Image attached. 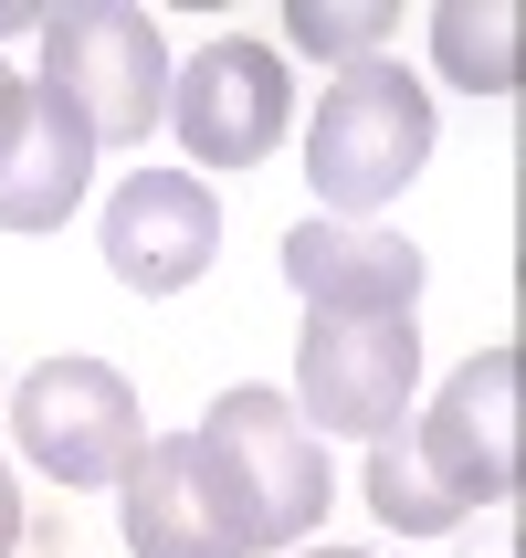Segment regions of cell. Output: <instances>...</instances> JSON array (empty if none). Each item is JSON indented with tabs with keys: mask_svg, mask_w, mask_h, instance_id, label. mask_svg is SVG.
<instances>
[{
	"mask_svg": "<svg viewBox=\"0 0 526 558\" xmlns=\"http://www.w3.org/2000/svg\"><path fill=\"white\" fill-rule=\"evenodd\" d=\"M432 158V85H411L390 53L369 63H338V85L316 95V126H306V180L316 201L338 211H379L401 201Z\"/></svg>",
	"mask_w": 526,
	"mask_h": 558,
	"instance_id": "obj_1",
	"label": "cell"
},
{
	"mask_svg": "<svg viewBox=\"0 0 526 558\" xmlns=\"http://www.w3.org/2000/svg\"><path fill=\"white\" fill-rule=\"evenodd\" d=\"M32 85L63 95L95 148H137L169 117V43L126 0H63L53 22H42V74Z\"/></svg>",
	"mask_w": 526,
	"mask_h": 558,
	"instance_id": "obj_2",
	"label": "cell"
},
{
	"mask_svg": "<svg viewBox=\"0 0 526 558\" xmlns=\"http://www.w3.org/2000/svg\"><path fill=\"white\" fill-rule=\"evenodd\" d=\"M117 485H126V548L137 558H253V506L232 464L211 453V433L137 442V464Z\"/></svg>",
	"mask_w": 526,
	"mask_h": 558,
	"instance_id": "obj_3",
	"label": "cell"
},
{
	"mask_svg": "<svg viewBox=\"0 0 526 558\" xmlns=\"http://www.w3.org/2000/svg\"><path fill=\"white\" fill-rule=\"evenodd\" d=\"M411 379H421V327L411 316H306V338H295V422L316 433H401L411 411Z\"/></svg>",
	"mask_w": 526,
	"mask_h": 558,
	"instance_id": "obj_4",
	"label": "cell"
},
{
	"mask_svg": "<svg viewBox=\"0 0 526 558\" xmlns=\"http://www.w3.org/2000/svg\"><path fill=\"white\" fill-rule=\"evenodd\" d=\"M11 433L53 485H117L137 464L148 422H137V390L106 359H42L22 379V401H11Z\"/></svg>",
	"mask_w": 526,
	"mask_h": 558,
	"instance_id": "obj_5",
	"label": "cell"
},
{
	"mask_svg": "<svg viewBox=\"0 0 526 558\" xmlns=\"http://www.w3.org/2000/svg\"><path fill=\"white\" fill-rule=\"evenodd\" d=\"M516 401H526V359L516 348H485V359H464L442 379L432 422L411 433V453H421V474H432V496L453 517L516 496Z\"/></svg>",
	"mask_w": 526,
	"mask_h": 558,
	"instance_id": "obj_6",
	"label": "cell"
},
{
	"mask_svg": "<svg viewBox=\"0 0 526 558\" xmlns=\"http://www.w3.org/2000/svg\"><path fill=\"white\" fill-rule=\"evenodd\" d=\"M200 433H211V453L232 464V485L253 506V548H295L327 517V453H316V433L295 422L284 390H221Z\"/></svg>",
	"mask_w": 526,
	"mask_h": 558,
	"instance_id": "obj_7",
	"label": "cell"
},
{
	"mask_svg": "<svg viewBox=\"0 0 526 558\" xmlns=\"http://www.w3.org/2000/svg\"><path fill=\"white\" fill-rule=\"evenodd\" d=\"M284 117H295L284 63H274V43H253V32H221V43H200V53L169 74V126H180V148L200 158V169L274 158Z\"/></svg>",
	"mask_w": 526,
	"mask_h": 558,
	"instance_id": "obj_8",
	"label": "cell"
},
{
	"mask_svg": "<svg viewBox=\"0 0 526 558\" xmlns=\"http://www.w3.org/2000/svg\"><path fill=\"white\" fill-rule=\"evenodd\" d=\"M221 253V201L189 169H126L106 201V275L126 295H180Z\"/></svg>",
	"mask_w": 526,
	"mask_h": 558,
	"instance_id": "obj_9",
	"label": "cell"
},
{
	"mask_svg": "<svg viewBox=\"0 0 526 558\" xmlns=\"http://www.w3.org/2000/svg\"><path fill=\"white\" fill-rule=\"evenodd\" d=\"M284 284L306 295V316H411L421 306V253L401 232L295 221L284 232Z\"/></svg>",
	"mask_w": 526,
	"mask_h": 558,
	"instance_id": "obj_10",
	"label": "cell"
},
{
	"mask_svg": "<svg viewBox=\"0 0 526 558\" xmlns=\"http://www.w3.org/2000/svg\"><path fill=\"white\" fill-rule=\"evenodd\" d=\"M85 180H95V137H85V117H74L63 95L32 85L22 126H11V148H0V232H53V221H74Z\"/></svg>",
	"mask_w": 526,
	"mask_h": 558,
	"instance_id": "obj_11",
	"label": "cell"
},
{
	"mask_svg": "<svg viewBox=\"0 0 526 558\" xmlns=\"http://www.w3.org/2000/svg\"><path fill=\"white\" fill-rule=\"evenodd\" d=\"M432 43H442V74H453V85H474V95L516 85V11H505V0H442Z\"/></svg>",
	"mask_w": 526,
	"mask_h": 558,
	"instance_id": "obj_12",
	"label": "cell"
},
{
	"mask_svg": "<svg viewBox=\"0 0 526 558\" xmlns=\"http://www.w3.org/2000/svg\"><path fill=\"white\" fill-rule=\"evenodd\" d=\"M369 517L401 537H453L464 517L432 496V474H421V453H411V433H379L369 442Z\"/></svg>",
	"mask_w": 526,
	"mask_h": 558,
	"instance_id": "obj_13",
	"label": "cell"
},
{
	"mask_svg": "<svg viewBox=\"0 0 526 558\" xmlns=\"http://www.w3.org/2000/svg\"><path fill=\"white\" fill-rule=\"evenodd\" d=\"M284 32H295L306 53H327V63H369L379 43L401 32V11H390V0H295Z\"/></svg>",
	"mask_w": 526,
	"mask_h": 558,
	"instance_id": "obj_14",
	"label": "cell"
},
{
	"mask_svg": "<svg viewBox=\"0 0 526 558\" xmlns=\"http://www.w3.org/2000/svg\"><path fill=\"white\" fill-rule=\"evenodd\" d=\"M22 106H32V85L11 74V63H0V148H11V126H22Z\"/></svg>",
	"mask_w": 526,
	"mask_h": 558,
	"instance_id": "obj_15",
	"label": "cell"
},
{
	"mask_svg": "<svg viewBox=\"0 0 526 558\" xmlns=\"http://www.w3.org/2000/svg\"><path fill=\"white\" fill-rule=\"evenodd\" d=\"M22 548V496H11V464H0V558Z\"/></svg>",
	"mask_w": 526,
	"mask_h": 558,
	"instance_id": "obj_16",
	"label": "cell"
},
{
	"mask_svg": "<svg viewBox=\"0 0 526 558\" xmlns=\"http://www.w3.org/2000/svg\"><path fill=\"white\" fill-rule=\"evenodd\" d=\"M316 558H369V548H316Z\"/></svg>",
	"mask_w": 526,
	"mask_h": 558,
	"instance_id": "obj_17",
	"label": "cell"
}]
</instances>
